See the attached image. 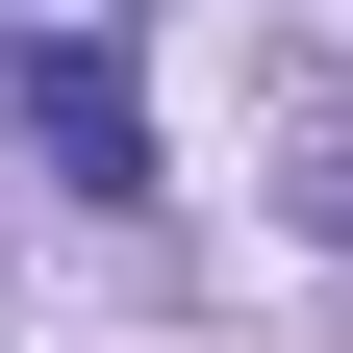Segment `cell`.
Returning a JSON list of instances; mask_svg holds the SVG:
<instances>
[{"label": "cell", "mask_w": 353, "mask_h": 353, "mask_svg": "<svg viewBox=\"0 0 353 353\" xmlns=\"http://www.w3.org/2000/svg\"><path fill=\"white\" fill-rule=\"evenodd\" d=\"M303 228H328V252H353V152H328V176H303Z\"/></svg>", "instance_id": "obj_2"}, {"label": "cell", "mask_w": 353, "mask_h": 353, "mask_svg": "<svg viewBox=\"0 0 353 353\" xmlns=\"http://www.w3.org/2000/svg\"><path fill=\"white\" fill-rule=\"evenodd\" d=\"M26 152H51V202H152V101H126L101 26H76V51H26Z\"/></svg>", "instance_id": "obj_1"}]
</instances>
